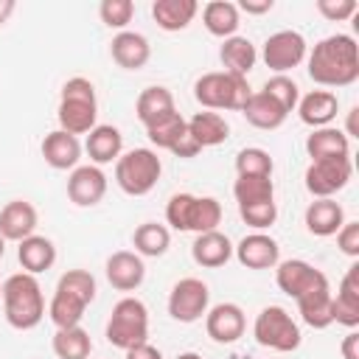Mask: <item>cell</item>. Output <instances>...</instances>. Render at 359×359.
I'll use <instances>...</instances> for the list:
<instances>
[{
    "instance_id": "obj_1",
    "label": "cell",
    "mask_w": 359,
    "mask_h": 359,
    "mask_svg": "<svg viewBox=\"0 0 359 359\" xmlns=\"http://www.w3.org/2000/svg\"><path fill=\"white\" fill-rule=\"evenodd\" d=\"M309 79L320 87H351L359 79V45L351 34H331L306 53Z\"/></svg>"
},
{
    "instance_id": "obj_2",
    "label": "cell",
    "mask_w": 359,
    "mask_h": 359,
    "mask_svg": "<svg viewBox=\"0 0 359 359\" xmlns=\"http://www.w3.org/2000/svg\"><path fill=\"white\" fill-rule=\"evenodd\" d=\"M3 314L17 331H31L45 317V294L36 275L14 272L3 280Z\"/></svg>"
},
{
    "instance_id": "obj_3",
    "label": "cell",
    "mask_w": 359,
    "mask_h": 359,
    "mask_svg": "<svg viewBox=\"0 0 359 359\" xmlns=\"http://www.w3.org/2000/svg\"><path fill=\"white\" fill-rule=\"evenodd\" d=\"M56 121H59V129L76 137L98 126V98H95V84L90 79L73 76L62 84Z\"/></svg>"
},
{
    "instance_id": "obj_4",
    "label": "cell",
    "mask_w": 359,
    "mask_h": 359,
    "mask_svg": "<svg viewBox=\"0 0 359 359\" xmlns=\"http://www.w3.org/2000/svg\"><path fill=\"white\" fill-rule=\"evenodd\" d=\"M165 222L171 230L180 233H210L219 230L222 222V202L213 196H196V194H174L165 205Z\"/></svg>"
},
{
    "instance_id": "obj_5",
    "label": "cell",
    "mask_w": 359,
    "mask_h": 359,
    "mask_svg": "<svg viewBox=\"0 0 359 359\" xmlns=\"http://www.w3.org/2000/svg\"><path fill=\"white\" fill-rule=\"evenodd\" d=\"M252 90L247 84L244 76H233V73H224V70H213V73H205L194 81V98L210 109V112H219V109H233V112H241L244 104L250 101Z\"/></svg>"
},
{
    "instance_id": "obj_6",
    "label": "cell",
    "mask_w": 359,
    "mask_h": 359,
    "mask_svg": "<svg viewBox=\"0 0 359 359\" xmlns=\"http://www.w3.org/2000/svg\"><path fill=\"white\" fill-rule=\"evenodd\" d=\"M107 342L112 348H121V351H129L140 342H149V309L140 297H121L115 306H112V314L107 320Z\"/></svg>"
},
{
    "instance_id": "obj_7",
    "label": "cell",
    "mask_w": 359,
    "mask_h": 359,
    "mask_svg": "<svg viewBox=\"0 0 359 359\" xmlns=\"http://www.w3.org/2000/svg\"><path fill=\"white\" fill-rule=\"evenodd\" d=\"M163 174V163L154 149H129L115 160V182L129 196H146L154 191Z\"/></svg>"
},
{
    "instance_id": "obj_8",
    "label": "cell",
    "mask_w": 359,
    "mask_h": 359,
    "mask_svg": "<svg viewBox=\"0 0 359 359\" xmlns=\"http://www.w3.org/2000/svg\"><path fill=\"white\" fill-rule=\"evenodd\" d=\"M252 337L261 348H269V351H278V353H292L303 342L300 325L292 320V314L283 306H264L255 314Z\"/></svg>"
},
{
    "instance_id": "obj_9",
    "label": "cell",
    "mask_w": 359,
    "mask_h": 359,
    "mask_svg": "<svg viewBox=\"0 0 359 359\" xmlns=\"http://www.w3.org/2000/svg\"><path fill=\"white\" fill-rule=\"evenodd\" d=\"M351 174H353L351 157H325L309 163L303 182L314 199H334V194H339L351 182Z\"/></svg>"
},
{
    "instance_id": "obj_10",
    "label": "cell",
    "mask_w": 359,
    "mask_h": 359,
    "mask_svg": "<svg viewBox=\"0 0 359 359\" xmlns=\"http://www.w3.org/2000/svg\"><path fill=\"white\" fill-rule=\"evenodd\" d=\"M306 53H309V45H306L303 34L283 28V31H275L266 36L261 59L275 76H286L289 70H294L297 65L306 62Z\"/></svg>"
},
{
    "instance_id": "obj_11",
    "label": "cell",
    "mask_w": 359,
    "mask_h": 359,
    "mask_svg": "<svg viewBox=\"0 0 359 359\" xmlns=\"http://www.w3.org/2000/svg\"><path fill=\"white\" fill-rule=\"evenodd\" d=\"M210 309V289L202 278H180L168 292V314L177 323H196Z\"/></svg>"
},
{
    "instance_id": "obj_12",
    "label": "cell",
    "mask_w": 359,
    "mask_h": 359,
    "mask_svg": "<svg viewBox=\"0 0 359 359\" xmlns=\"http://www.w3.org/2000/svg\"><path fill=\"white\" fill-rule=\"evenodd\" d=\"M275 283H278V289L283 294H289V297L297 300L300 294H306V292H311L317 286H325L328 278L314 264H309L303 258H289V261H278V266H275Z\"/></svg>"
},
{
    "instance_id": "obj_13",
    "label": "cell",
    "mask_w": 359,
    "mask_h": 359,
    "mask_svg": "<svg viewBox=\"0 0 359 359\" xmlns=\"http://www.w3.org/2000/svg\"><path fill=\"white\" fill-rule=\"evenodd\" d=\"M247 317L238 303H216L205 311V331L219 345H233L244 337Z\"/></svg>"
},
{
    "instance_id": "obj_14",
    "label": "cell",
    "mask_w": 359,
    "mask_h": 359,
    "mask_svg": "<svg viewBox=\"0 0 359 359\" xmlns=\"http://www.w3.org/2000/svg\"><path fill=\"white\" fill-rule=\"evenodd\" d=\"M107 194V174L98 165H76L67 177V199L79 208H93Z\"/></svg>"
},
{
    "instance_id": "obj_15",
    "label": "cell",
    "mask_w": 359,
    "mask_h": 359,
    "mask_svg": "<svg viewBox=\"0 0 359 359\" xmlns=\"http://www.w3.org/2000/svg\"><path fill=\"white\" fill-rule=\"evenodd\" d=\"M233 255L247 269H275L278 261H280V247H278V241L272 236L255 230V233H247L233 247Z\"/></svg>"
},
{
    "instance_id": "obj_16",
    "label": "cell",
    "mask_w": 359,
    "mask_h": 359,
    "mask_svg": "<svg viewBox=\"0 0 359 359\" xmlns=\"http://www.w3.org/2000/svg\"><path fill=\"white\" fill-rule=\"evenodd\" d=\"M104 272H107V280L112 289L118 292H135L140 289V283L146 280V264L137 252L132 250H118L107 258L104 264Z\"/></svg>"
},
{
    "instance_id": "obj_17",
    "label": "cell",
    "mask_w": 359,
    "mask_h": 359,
    "mask_svg": "<svg viewBox=\"0 0 359 359\" xmlns=\"http://www.w3.org/2000/svg\"><path fill=\"white\" fill-rule=\"evenodd\" d=\"M39 213L28 199H11L0 208V236L6 241H22L36 233Z\"/></svg>"
},
{
    "instance_id": "obj_18",
    "label": "cell",
    "mask_w": 359,
    "mask_h": 359,
    "mask_svg": "<svg viewBox=\"0 0 359 359\" xmlns=\"http://www.w3.org/2000/svg\"><path fill=\"white\" fill-rule=\"evenodd\" d=\"M331 314H334V323L345 328L359 325V264L356 261L348 266V272L339 280V289L331 300Z\"/></svg>"
},
{
    "instance_id": "obj_19",
    "label": "cell",
    "mask_w": 359,
    "mask_h": 359,
    "mask_svg": "<svg viewBox=\"0 0 359 359\" xmlns=\"http://www.w3.org/2000/svg\"><path fill=\"white\" fill-rule=\"evenodd\" d=\"M39 151H42L45 163L50 168H56V171H67V168L73 171L79 165V160H81V143H79V137L70 135V132H65V129L48 132L42 137Z\"/></svg>"
},
{
    "instance_id": "obj_20",
    "label": "cell",
    "mask_w": 359,
    "mask_h": 359,
    "mask_svg": "<svg viewBox=\"0 0 359 359\" xmlns=\"http://www.w3.org/2000/svg\"><path fill=\"white\" fill-rule=\"evenodd\" d=\"M109 56L123 70H140L151 59V45L137 31H118L109 42Z\"/></svg>"
},
{
    "instance_id": "obj_21",
    "label": "cell",
    "mask_w": 359,
    "mask_h": 359,
    "mask_svg": "<svg viewBox=\"0 0 359 359\" xmlns=\"http://www.w3.org/2000/svg\"><path fill=\"white\" fill-rule=\"evenodd\" d=\"M337 112H339V98L331 90H311V93L300 95V101H297V115L311 129L331 126Z\"/></svg>"
},
{
    "instance_id": "obj_22",
    "label": "cell",
    "mask_w": 359,
    "mask_h": 359,
    "mask_svg": "<svg viewBox=\"0 0 359 359\" xmlns=\"http://www.w3.org/2000/svg\"><path fill=\"white\" fill-rule=\"evenodd\" d=\"M84 151L90 154V163L98 165V168L107 165V163H115L123 154V135H121V129L112 126V123H98L95 129L87 132Z\"/></svg>"
},
{
    "instance_id": "obj_23",
    "label": "cell",
    "mask_w": 359,
    "mask_h": 359,
    "mask_svg": "<svg viewBox=\"0 0 359 359\" xmlns=\"http://www.w3.org/2000/svg\"><path fill=\"white\" fill-rule=\"evenodd\" d=\"M345 210L337 199H314L306 213H303V224L311 236L317 238H328V236H337V230L345 224Z\"/></svg>"
},
{
    "instance_id": "obj_24",
    "label": "cell",
    "mask_w": 359,
    "mask_h": 359,
    "mask_svg": "<svg viewBox=\"0 0 359 359\" xmlns=\"http://www.w3.org/2000/svg\"><path fill=\"white\" fill-rule=\"evenodd\" d=\"M191 258L205 269H219L233 258V241L222 230L199 233L191 244Z\"/></svg>"
},
{
    "instance_id": "obj_25",
    "label": "cell",
    "mask_w": 359,
    "mask_h": 359,
    "mask_svg": "<svg viewBox=\"0 0 359 359\" xmlns=\"http://www.w3.org/2000/svg\"><path fill=\"white\" fill-rule=\"evenodd\" d=\"M331 300H334V292H331V283H325V286H317V289L300 294L294 303H297V311H300L303 323H306L309 328L323 331V328H328V325L334 323Z\"/></svg>"
},
{
    "instance_id": "obj_26",
    "label": "cell",
    "mask_w": 359,
    "mask_h": 359,
    "mask_svg": "<svg viewBox=\"0 0 359 359\" xmlns=\"http://www.w3.org/2000/svg\"><path fill=\"white\" fill-rule=\"evenodd\" d=\"M196 14H199L196 0H154L151 3V17H154L157 28H163L168 34L185 31Z\"/></svg>"
},
{
    "instance_id": "obj_27",
    "label": "cell",
    "mask_w": 359,
    "mask_h": 359,
    "mask_svg": "<svg viewBox=\"0 0 359 359\" xmlns=\"http://www.w3.org/2000/svg\"><path fill=\"white\" fill-rule=\"evenodd\" d=\"M17 261L22 266V272L28 275H39V272H48L53 264H56V247L48 236H28L20 241L17 247Z\"/></svg>"
},
{
    "instance_id": "obj_28",
    "label": "cell",
    "mask_w": 359,
    "mask_h": 359,
    "mask_svg": "<svg viewBox=\"0 0 359 359\" xmlns=\"http://www.w3.org/2000/svg\"><path fill=\"white\" fill-rule=\"evenodd\" d=\"M306 154L311 160H325V157H351V137L339 126H323L311 129L306 137Z\"/></svg>"
},
{
    "instance_id": "obj_29",
    "label": "cell",
    "mask_w": 359,
    "mask_h": 359,
    "mask_svg": "<svg viewBox=\"0 0 359 359\" xmlns=\"http://www.w3.org/2000/svg\"><path fill=\"white\" fill-rule=\"evenodd\" d=\"M202 25L208 28L210 36L230 39V36H236V31L241 25V11L230 0H210L202 8Z\"/></svg>"
},
{
    "instance_id": "obj_30",
    "label": "cell",
    "mask_w": 359,
    "mask_h": 359,
    "mask_svg": "<svg viewBox=\"0 0 359 359\" xmlns=\"http://www.w3.org/2000/svg\"><path fill=\"white\" fill-rule=\"evenodd\" d=\"M171 112H177V107H174V95H171L168 87L151 84V87L140 90V95L135 101V115L143 126H151V123H157L160 118H165Z\"/></svg>"
},
{
    "instance_id": "obj_31",
    "label": "cell",
    "mask_w": 359,
    "mask_h": 359,
    "mask_svg": "<svg viewBox=\"0 0 359 359\" xmlns=\"http://www.w3.org/2000/svg\"><path fill=\"white\" fill-rule=\"evenodd\" d=\"M219 59L224 65V73H233V76H244L255 67L258 62V50L255 45L247 39V36H230V39H222V48H219Z\"/></svg>"
},
{
    "instance_id": "obj_32",
    "label": "cell",
    "mask_w": 359,
    "mask_h": 359,
    "mask_svg": "<svg viewBox=\"0 0 359 359\" xmlns=\"http://www.w3.org/2000/svg\"><path fill=\"white\" fill-rule=\"evenodd\" d=\"M188 126V135L202 146V149H210V146H222L227 137H230V123L224 121V115L219 112H196L191 121H185Z\"/></svg>"
},
{
    "instance_id": "obj_33",
    "label": "cell",
    "mask_w": 359,
    "mask_h": 359,
    "mask_svg": "<svg viewBox=\"0 0 359 359\" xmlns=\"http://www.w3.org/2000/svg\"><path fill=\"white\" fill-rule=\"evenodd\" d=\"M241 115L247 118V123L250 126H255V129H264V132H272V129H278V126H283V121H286V112L266 95V93H252L250 95V101L244 104V109H241Z\"/></svg>"
},
{
    "instance_id": "obj_34",
    "label": "cell",
    "mask_w": 359,
    "mask_h": 359,
    "mask_svg": "<svg viewBox=\"0 0 359 359\" xmlns=\"http://www.w3.org/2000/svg\"><path fill=\"white\" fill-rule=\"evenodd\" d=\"M132 244H135V252L140 258H160L171 247V230L160 222H143L135 227Z\"/></svg>"
},
{
    "instance_id": "obj_35",
    "label": "cell",
    "mask_w": 359,
    "mask_h": 359,
    "mask_svg": "<svg viewBox=\"0 0 359 359\" xmlns=\"http://www.w3.org/2000/svg\"><path fill=\"white\" fill-rule=\"evenodd\" d=\"M50 348L56 353V359H90L93 351V339L81 325L73 328H56Z\"/></svg>"
},
{
    "instance_id": "obj_36",
    "label": "cell",
    "mask_w": 359,
    "mask_h": 359,
    "mask_svg": "<svg viewBox=\"0 0 359 359\" xmlns=\"http://www.w3.org/2000/svg\"><path fill=\"white\" fill-rule=\"evenodd\" d=\"M84 311H87V303L81 297L65 292V289H56L53 297H50V303H48V317H50V323L56 328H73V325H79L81 317H84Z\"/></svg>"
},
{
    "instance_id": "obj_37",
    "label": "cell",
    "mask_w": 359,
    "mask_h": 359,
    "mask_svg": "<svg viewBox=\"0 0 359 359\" xmlns=\"http://www.w3.org/2000/svg\"><path fill=\"white\" fill-rule=\"evenodd\" d=\"M233 196L238 205L272 202L275 199V182H272V177H236Z\"/></svg>"
},
{
    "instance_id": "obj_38",
    "label": "cell",
    "mask_w": 359,
    "mask_h": 359,
    "mask_svg": "<svg viewBox=\"0 0 359 359\" xmlns=\"http://www.w3.org/2000/svg\"><path fill=\"white\" fill-rule=\"evenodd\" d=\"M182 135H185V118H182L180 112H171V115L160 118L157 123L146 126L149 143L157 146V149H165V151H171V146H174Z\"/></svg>"
},
{
    "instance_id": "obj_39",
    "label": "cell",
    "mask_w": 359,
    "mask_h": 359,
    "mask_svg": "<svg viewBox=\"0 0 359 359\" xmlns=\"http://www.w3.org/2000/svg\"><path fill=\"white\" fill-rule=\"evenodd\" d=\"M275 163L266 149L261 146H247L236 154V174L238 177H272Z\"/></svg>"
},
{
    "instance_id": "obj_40",
    "label": "cell",
    "mask_w": 359,
    "mask_h": 359,
    "mask_svg": "<svg viewBox=\"0 0 359 359\" xmlns=\"http://www.w3.org/2000/svg\"><path fill=\"white\" fill-rule=\"evenodd\" d=\"M261 93H266L286 115L289 112H294L297 109V101H300V87H297V81L294 79H289V76H272V79H266V84H264V90Z\"/></svg>"
},
{
    "instance_id": "obj_41",
    "label": "cell",
    "mask_w": 359,
    "mask_h": 359,
    "mask_svg": "<svg viewBox=\"0 0 359 359\" xmlns=\"http://www.w3.org/2000/svg\"><path fill=\"white\" fill-rule=\"evenodd\" d=\"M56 289H65V292H70V294L81 297L87 306L95 300V292H98L95 278H93L87 269H67V272L56 280Z\"/></svg>"
},
{
    "instance_id": "obj_42",
    "label": "cell",
    "mask_w": 359,
    "mask_h": 359,
    "mask_svg": "<svg viewBox=\"0 0 359 359\" xmlns=\"http://www.w3.org/2000/svg\"><path fill=\"white\" fill-rule=\"evenodd\" d=\"M98 17L107 28H115V31H126V25L132 22L135 17V3L132 0H104L98 6Z\"/></svg>"
},
{
    "instance_id": "obj_43",
    "label": "cell",
    "mask_w": 359,
    "mask_h": 359,
    "mask_svg": "<svg viewBox=\"0 0 359 359\" xmlns=\"http://www.w3.org/2000/svg\"><path fill=\"white\" fill-rule=\"evenodd\" d=\"M238 213L258 233L269 230L278 222V205H275V199L272 202H255V205H238Z\"/></svg>"
},
{
    "instance_id": "obj_44",
    "label": "cell",
    "mask_w": 359,
    "mask_h": 359,
    "mask_svg": "<svg viewBox=\"0 0 359 359\" xmlns=\"http://www.w3.org/2000/svg\"><path fill=\"white\" fill-rule=\"evenodd\" d=\"M317 11L328 22H345V20L356 17L359 3L356 0H317Z\"/></svg>"
},
{
    "instance_id": "obj_45",
    "label": "cell",
    "mask_w": 359,
    "mask_h": 359,
    "mask_svg": "<svg viewBox=\"0 0 359 359\" xmlns=\"http://www.w3.org/2000/svg\"><path fill=\"white\" fill-rule=\"evenodd\" d=\"M337 247L348 258H359V222H345L337 230Z\"/></svg>"
},
{
    "instance_id": "obj_46",
    "label": "cell",
    "mask_w": 359,
    "mask_h": 359,
    "mask_svg": "<svg viewBox=\"0 0 359 359\" xmlns=\"http://www.w3.org/2000/svg\"><path fill=\"white\" fill-rule=\"evenodd\" d=\"M199 151H202V146L188 135V126H185V135L171 146V154H174V157H182V160H191V157H196Z\"/></svg>"
},
{
    "instance_id": "obj_47",
    "label": "cell",
    "mask_w": 359,
    "mask_h": 359,
    "mask_svg": "<svg viewBox=\"0 0 359 359\" xmlns=\"http://www.w3.org/2000/svg\"><path fill=\"white\" fill-rule=\"evenodd\" d=\"M339 351H342V359H359V331L351 328L342 342H339Z\"/></svg>"
},
{
    "instance_id": "obj_48",
    "label": "cell",
    "mask_w": 359,
    "mask_h": 359,
    "mask_svg": "<svg viewBox=\"0 0 359 359\" xmlns=\"http://www.w3.org/2000/svg\"><path fill=\"white\" fill-rule=\"evenodd\" d=\"M123 353H126V359H163L160 348H154L151 342H140V345H135V348H129Z\"/></svg>"
},
{
    "instance_id": "obj_49",
    "label": "cell",
    "mask_w": 359,
    "mask_h": 359,
    "mask_svg": "<svg viewBox=\"0 0 359 359\" xmlns=\"http://www.w3.org/2000/svg\"><path fill=\"white\" fill-rule=\"evenodd\" d=\"M236 8L244 14H266L275 8V0H241V3H236Z\"/></svg>"
},
{
    "instance_id": "obj_50",
    "label": "cell",
    "mask_w": 359,
    "mask_h": 359,
    "mask_svg": "<svg viewBox=\"0 0 359 359\" xmlns=\"http://www.w3.org/2000/svg\"><path fill=\"white\" fill-rule=\"evenodd\" d=\"M14 8H17V3H14V0H0V28L8 22V17L14 14Z\"/></svg>"
},
{
    "instance_id": "obj_51",
    "label": "cell",
    "mask_w": 359,
    "mask_h": 359,
    "mask_svg": "<svg viewBox=\"0 0 359 359\" xmlns=\"http://www.w3.org/2000/svg\"><path fill=\"white\" fill-rule=\"evenodd\" d=\"M356 112H359V107H351V112H348V126L342 129L348 137H356Z\"/></svg>"
},
{
    "instance_id": "obj_52",
    "label": "cell",
    "mask_w": 359,
    "mask_h": 359,
    "mask_svg": "<svg viewBox=\"0 0 359 359\" xmlns=\"http://www.w3.org/2000/svg\"><path fill=\"white\" fill-rule=\"evenodd\" d=\"M177 359H202V356H199L196 351H185V353H180Z\"/></svg>"
},
{
    "instance_id": "obj_53",
    "label": "cell",
    "mask_w": 359,
    "mask_h": 359,
    "mask_svg": "<svg viewBox=\"0 0 359 359\" xmlns=\"http://www.w3.org/2000/svg\"><path fill=\"white\" fill-rule=\"evenodd\" d=\"M3 255H6V238L0 236V258H3Z\"/></svg>"
},
{
    "instance_id": "obj_54",
    "label": "cell",
    "mask_w": 359,
    "mask_h": 359,
    "mask_svg": "<svg viewBox=\"0 0 359 359\" xmlns=\"http://www.w3.org/2000/svg\"><path fill=\"white\" fill-rule=\"evenodd\" d=\"M0 297H3V283H0Z\"/></svg>"
}]
</instances>
